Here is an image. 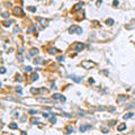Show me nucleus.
<instances>
[{
  "label": "nucleus",
  "mask_w": 135,
  "mask_h": 135,
  "mask_svg": "<svg viewBox=\"0 0 135 135\" xmlns=\"http://www.w3.org/2000/svg\"><path fill=\"white\" fill-rule=\"evenodd\" d=\"M9 128H11V130H16V128H18V125L16 123H10L9 124Z\"/></svg>",
  "instance_id": "17"
},
{
  "label": "nucleus",
  "mask_w": 135,
  "mask_h": 135,
  "mask_svg": "<svg viewBox=\"0 0 135 135\" xmlns=\"http://www.w3.org/2000/svg\"><path fill=\"white\" fill-rule=\"evenodd\" d=\"M38 49H35V47H33V49H30V51H29V54L30 55H33V56H36L37 54H38Z\"/></svg>",
  "instance_id": "11"
},
{
  "label": "nucleus",
  "mask_w": 135,
  "mask_h": 135,
  "mask_svg": "<svg viewBox=\"0 0 135 135\" xmlns=\"http://www.w3.org/2000/svg\"><path fill=\"white\" fill-rule=\"evenodd\" d=\"M22 135H27V134L25 133V132H23V133H22Z\"/></svg>",
  "instance_id": "45"
},
{
  "label": "nucleus",
  "mask_w": 135,
  "mask_h": 135,
  "mask_svg": "<svg viewBox=\"0 0 135 135\" xmlns=\"http://www.w3.org/2000/svg\"><path fill=\"white\" fill-rule=\"evenodd\" d=\"M60 100L62 101V103H64V101H65L66 99H65V97H64V96H62V95H61V98H60Z\"/></svg>",
  "instance_id": "35"
},
{
  "label": "nucleus",
  "mask_w": 135,
  "mask_h": 135,
  "mask_svg": "<svg viewBox=\"0 0 135 135\" xmlns=\"http://www.w3.org/2000/svg\"><path fill=\"white\" fill-rule=\"evenodd\" d=\"M43 116L45 117V118H49V117H50V115H49V114H46V113H43Z\"/></svg>",
  "instance_id": "38"
},
{
  "label": "nucleus",
  "mask_w": 135,
  "mask_h": 135,
  "mask_svg": "<svg viewBox=\"0 0 135 135\" xmlns=\"http://www.w3.org/2000/svg\"><path fill=\"white\" fill-rule=\"evenodd\" d=\"M17 81H18V82H22V81H23V79L20 78V76H19V78H17Z\"/></svg>",
  "instance_id": "41"
},
{
  "label": "nucleus",
  "mask_w": 135,
  "mask_h": 135,
  "mask_svg": "<svg viewBox=\"0 0 135 135\" xmlns=\"http://www.w3.org/2000/svg\"><path fill=\"white\" fill-rule=\"evenodd\" d=\"M18 30H19V28H18V27H15V28H14V32H15V33H17V32H18Z\"/></svg>",
  "instance_id": "39"
},
{
  "label": "nucleus",
  "mask_w": 135,
  "mask_h": 135,
  "mask_svg": "<svg viewBox=\"0 0 135 135\" xmlns=\"http://www.w3.org/2000/svg\"><path fill=\"white\" fill-rule=\"evenodd\" d=\"M16 91H17V92H19V93H22V87H20V86H17V87H16Z\"/></svg>",
  "instance_id": "29"
},
{
  "label": "nucleus",
  "mask_w": 135,
  "mask_h": 135,
  "mask_svg": "<svg viewBox=\"0 0 135 135\" xmlns=\"http://www.w3.org/2000/svg\"><path fill=\"white\" fill-rule=\"evenodd\" d=\"M126 108H127V109H131V108H135V104H130V105H127Z\"/></svg>",
  "instance_id": "27"
},
{
  "label": "nucleus",
  "mask_w": 135,
  "mask_h": 135,
  "mask_svg": "<svg viewBox=\"0 0 135 135\" xmlns=\"http://www.w3.org/2000/svg\"><path fill=\"white\" fill-rule=\"evenodd\" d=\"M70 78H71V79H72V80L74 81V82H80L81 79H82V78H81V77H78V76H76V74H71Z\"/></svg>",
  "instance_id": "8"
},
{
  "label": "nucleus",
  "mask_w": 135,
  "mask_h": 135,
  "mask_svg": "<svg viewBox=\"0 0 135 135\" xmlns=\"http://www.w3.org/2000/svg\"><path fill=\"white\" fill-rule=\"evenodd\" d=\"M65 130H66V133H68V134H70L71 132H73V127H72V126H66V127H65Z\"/></svg>",
  "instance_id": "21"
},
{
  "label": "nucleus",
  "mask_w": 135,
  "mask_h": 135,
  "mask_svg": "<svg viewBox=\"0 0 135 135\" xmlns=\"http://www.w3.org/2000/svg\"><path fill=\"white\" fill-rule=\"evenodd\" d=\"M101 131H103V133H108V128L107 127H101Z\"/></svg>",
  "instance_id": "33"
},
{
  "label": "nucleus",
  "mask_w": 135,
  "mask_h": 135,
  "mask_svg": "<svg viewBox=\"0 0 135 135\" xmlns=\"http://www.w3.org/2000/svg\"><path fill=\"white\" fill-rule=\"evenodd\" d=\"M83 5H84V2H82V1L76 3V5L73 6V11H78V10H80L83 7Z\"/></svg>",
  "instance_id": "7"
},
{
  "label": "nucleus",
  "mask_w": 135,
  "mask_h": 135,
  "mask_svg": "<svg viewBox=\"0 0 135 135\" xmlns=\"http://www.w3.org/2000/svg\"><path fill=\"white\" fill-rule=\"evenodd\" d=\"M28 113H29L30 115H35L36 113H38V111H37V110H35V109H29V111H28Z\"/></svg>",
  "instance_id": "26"
},
{
  "label": "nucleus",
  "mask_w": 135,
  "mask_h": 135,
  "mask_svg": "<svg viewBox=\"0 0 135 135\" xmlns=\"http://www.w3.org/2000/svg\"><path fill=\"white\" fill-rule=\"evenodd\" d=\"M17 60H18L19 62H23V61H24V57H23L22 54H17Z\"/></svg>",
  "instance_id": "22"
},
{
  "label": "nucleus",
  "mask_w": 135,
  "mask_h": 135,
  "mask_svg": "<svg viewBox=\"0 0 135 135\" xmlns=\"http://www.w3.org/2000/svg\"><path fill=\"white\" fill-rule=\"evenodd\" d=\"M37 20L40 23V25H42L43 27H46L47 25H49V23H50V19H44V18H42V17H38Z\"/></svg>",
  "instance_id": "5"
},
{
  "label": "nucleus",
  "mask_w": 135,
  "mask_h": 135,
  "mask_svg": "<svg viewBox=\"0 0 135 135\" xmlns=\"http://www.w3.org/2000/svg\"><path fill=\"white\" fill-rule=\"evenodd\" d=\"M30 92H32V93H40V89H35V88H32V89H30Z\"/></svg>",
  "instance_id": "20"
},
{
  "label": "nucleus",
  "mask_w": 135,
  "mask_h": 135,
  "mask_svg": "<svg viewBox=\"0 0 135 135\" xmlns=\"http://www.w3.org/2000/svg\"><path fill=\"white\" fill-rule=\"evenodd\" d=\"M5 99L6 100H11V101H17V99H15V98H11V97H6Z\"/></svg>",
  "instance_id": "31"
},
{
  "label": "nucleus",
  "mask_w": 135,
  "mask_h": 135,
  "mask_svg": "<svg viewBox=\"0 0 135 135\" xmlns=\"http://www.w3.org/2000/svg\"><path fill=\"white\" fill-rule=\"evenodd\" d=\"M97 64L92 62V61H82L81 62V66L84 68V69H92V68H95Z\"/></svg>",
  "instance_id": "2"
},
{
  "label": "nucleus",
  "mask_w": 135,
  "mask_h": 135,
  "mask_svg": "<svg viewBox=\"0 0 135 135\" xmlns=\"http://www.w3.org/2000/svg\"><path fill=\"white\" fill-rule=\"evenodd\" d=\"M114 19L113 18H108V19H106V24L107 25H109V26H111V25H114Z\"/></svg>",
  "instance_id": "16"
},
{
  "label": "nucleus",
  "mask_w": 135,
  "mask_h": 135,
  "mask_svg": "<svg viewBox=\"0 0 135 135\" xmlns=\"http://www.w3.org/2000/svg\"><path fill=\"white\" fill-rule=\"evenodd\" d=\"M38 123H39V120L37 119V118H36V119H35V118H34V119H32V124H38Z\"/></svg>",
  "instance_id": "32"
},
{
  "label": "nucleus",
  "mask_w": 135,
  "mask_h": 135,
  "mask_svg": "<svg viewBox=\"0 0 135 135\" xmlns=\"http://www.w3.org/2000/svg\"><path fill=\"white\" fill-rule=\"evenodd\" d=\"M57 61H59V62H62V61H64V56H59V57H57Z\"/></svg>",
  "instance_id": "34"
},
{
  "label": "nucleus",
  "mask_w": 135,
  "mask_h": 135,
  "mask_svg": "<svg viewBox=\"0 0 135 135\" xmlns=\"http://www.w3.org/2000/svg\"><path fill=\"white\" fill-rule=\"evenodd\" d=\"M32 70H33L32 66H26V68H25V71H26V72H30Z\"/></svg>",
  "instance_id": "30"
},
{
  "label": "nucleus",
  "mask_w": 135,
  "mask_h": 135,
  "mask_svg": "<svg viewBox=\"0 0 135 135\" xmlns=\"http://www.w3.org/2000/svg\"><path fill=\"white\" fill-rule=\"evenodd\" d=\"M82 28L80 26H77V25H72L69 27V33L70 34H78V35H81L82 34Z\"/></svg>",
  "instance_id": "1"
},
{
  "label": "nucleus",
  "mask_w": 135,
  "mask_h": 135,
  "mask_svg": "<svg viewBox=\"0 0 135 135\" xmlns=\"http://www.w3.org/2000/svg\"><path fill=\"white\" fill-rule=\"evenodd\" d=\"M34 63L36 64H39V63H42V59H40V57H35V59H34Z\"/></svg>",
  "instance_id": "19"
},
{
  "label": "nucleus",
  "mask_w": 135,
  "mask_h": 135,
  "mask_svg": "<svg viewBox=\"0 0 135 135\" xmlns=\"http://www.w3.org/2000/svg\"><path fill=\"white\" fill-rule=\"evenodd\" d=\"M113 3H114V6H118L119 5V1H118V0H115V1H113Z\"/></svg>",
  "instance_id": "36"
},
{
  "label": "nucleus",
  "mask_w": 135,
  "mask_h": 135,
  "mask_svg": "<svg viewBox=\"0 0 135 135\" xmlns=\"http://www.w3.org/2000/svg\"><path fill=\"white\" fill-rule=\"evenodd\" d=\"M125 130H126V124H125V123H120L117 126V131H119V132H123Z\"/></svg>",
  "instance_id": "10"
},
{
  "label": "nucleus",
  "mask_w": 135,
  "mask_h": 135,
  "mask_svg": "<svg viewBox=\"0 0 135 135\" xmlns=\"http://www.w3.org/2000/svg\"><path fill=\"white\" fill-rule=\"evenodd\" d=\"M62 115H64V116H66V117H70V115L66 114V113H62Z\"/></svg>",
  "instance_id": "42"
},
{
  "label": "nucleus",
  "mask_w": 135,
  "mask_h": 135,
  "mask_svg": "<svg viewBox=\"0 0 135 135\" xmlns=\"http://www.w3.org/2000/svg\"><path fill=\"white\" fill-rule=\"evenodd\" d=\"M47 52H49L50 54H56V52H57V51H56V49H55V47H50V49L47 50Z\"/></svg>",
  "instance_id": "15"
},
{
  "label": "nucleus",
  "mask_w": 135,
  "mask_h": 135,
  "mask_svg": "<svg viewBox=\"0 0 135 135\" xmlns=\"http://www.w3.org/2000/svg\"><path fill=\"white\" fill-rule=\"evenodd\" d=\"M0 72H1L2 74H3V73H6V69H5V68H1V70H0Z\"/></svg>",
  "instance_id": "37"
},
{
  "label": "nucleus",
  "mask_w": 135,
  "mask_h": 135,
  "mask_svg": "<svg viewBox=\"0 0 135 135\" xmlns=\"http://www.w3.org/2000/svg\"><path fill=\"white\" fill-rule=\"evenodd\" d=\"M134 116V113H127V114H125L123 118L124 119H128V118H131V117H133Z\"/></svg>",
  "instance_id": "14"
},
{
  "label": "nucleus",
  "mask_w": 135,
  "mask_h": 135,
  "mask_svg": "<svg viewBox=\"0 0 135 135\" xmlns=\"http://www.w3.org/2000/svg\"><path fill=\"white\" fill-rule=\"evenodd\" d=\"M89 82H90V83H93L95 80H93V79H89Z\"/></svg>",
  "instance_id": "44"
},
{
  "label": "nucleus",
  "mask_w": 135,
  "mask_h": 135,
  "mask_svg": "<svg viewBox=\"0 0 135 135\" xmlns=\"http://www.w3.org/2000/svg\"><path fill=\"white\" fill-rule=\"evenodd\" d=\"M12 23H14V20H6V22H2V26L3 27H9V26H11Z\"/></svg>",
  "instance_id": "12"
},
{
  "label": "nucleus",
  "mask_w": 135,
  "mask_h": 135,
  "mask_svg": "<svg viewBox=\"0 0 135 135\" xmlns=\"http://www.w3.org/2000/svg\"><path fill=\"white\" fill-rule=\"evenodd\" d=\"M9 15H10V14L9 12H2V18H9Z\"/></svg>",
  "instance_id": "25"
},
{
  "label": "nucleus",
  "mask_w": 135,
  "mask_h": 135,
  "mask_svg": "<svg viewBox=\"0 0 135 135\" xmlns=\"http://www.w3.org/2000/svg\"><path fill=\"white\" fill-rule=\"evenodd\" d=\"M89 128H91V125H88V124H86V125H81L80 126V132H86L87 130H89Z\"/></svg>",
  "instance_id": "9"
},
{
  "label": "nucleus",
  "mask_w": 135,
  "mask_h": 135,
  "mask_svg": "<svg viewBox=\"0 0 135 135\" xmlns=\"http://www.w3.org/2000/svg\"><path fill=\"white\" fill-rule=\"evenodd\" d=\"M37 79H38V74L37 73H32L30 74V81H33L34 82V81H36Z\"/></svg>",
  "instance_id": "13"
},
{
  "label": "nucleus",
  "mask_w": 135,
  "mask_h": 135,
  "mask_svg": "<svg viewBox=\"0 0 135 135\" xmlns=\"http://www.w3.org/2000/svg\"><path fill=\"white\" fill-rule=\"evenodd\" d=\"M27 9H28L29 11H32V12H36V7H28Z\"/></svg>",
  "instance_id": "24"
},
{
  "label": "nucleus",
  "mask_w": 135,
  "mask_h": 135,
  "mask_svg": "<svg viewBox=\"0 0 135 135\" xmlns=\"http://www.w3.org/2000/svg\"><path fill=\"white\" fill-rule=\"evenodd\" d=\"M101 3H103V1H97V6H100Z\"/></svg>",
  "instance_id": "43"
},
{
  "label": "nucleus",
  "mask_w": 135,
  "mask_h": 135,
  "mask_svg": "<svg viewBox=\"0 0 135 135\" xmlns=\"http://www.w3.org/2000/svg\"><path fill=\"white\" fill-rule=\"evenodd\" d=\"M132 23H133V24H135V18L133 19V22H132Z\"/></svg>",
  "instance_id": "46"
},
{
  "label": "nucleus",
  "mask_w": 135,
  "mask_h": 135,
  "mask_svg": "<svg viewBox=\"0 0 135 135\" xmlns=\"http://www.w3.org/2000/svg\"><path fill=\"white\" fill-rule=\"evenodd\" d=\"M84 44H82V43H76L74 44V50L77 51V52H81L82 50H84Z\"/></svg>",
  "instance_id": "4"
},
{
  "label": "nucleus",
  "mask_w": 135,
  "mask_h": 135,
  "mask_svg": "<svg viewBox=\"0 0 135 135\" xmlns=\"http://www.w3.org/2000/svg\"><path fill=\"white\" fill-rule=\"evenodd\" d=\"M38 101H43V103H51V99H47V98H37Z\"/></svg>",
  "instance_id": "18"
},
{
  "label": "nucleus",
  "mask_w": 135,
  "mask_h": 135,
  "mask_svg": "<svg viewBox=\"0 0 135 135\" xmlns=\"http://www.w3.org/2000/svg\"><path fill=\"white\" fill-rule=\"evenodd\" d=\"M50 120H51V123H52V124H55L56 123V118L55 117H51Z\"/></svg>",
  "instance_id": "28"
},
{
  "label": "nucleus",
  "mask_w": 135,
  "mask_h": 135,
  "mask_svg": "<svg viewBox=\"0 0 135 135\" xmlns=\"http://www.w3.org/2000/svg\"><path fill=\"white\" fill-rule=\"evenodd\" d=\"M52 98H53V99H60V98H61V95H60V93H54Z\"/></svg>",
  "instance_id": "23"
},
{
  "label": "nucleus",
  "mask_w": 135,
  "mask_h": 135,
  "mask_svg": "<svg viewBox=\"0 0 135 135\" xmlns=\"http://www.w3.org/2000/svg\"><path fill=\"white\" fill-rule=\"evenodd\" d=\"M12 14H14V15H16V16H23L24 11H23L22 7H15L14 10H12Z\"/></svg>",
  "instance_id": "3"
},
{
  "label": "nucleus",
  "mask_w": 135,
  "mask_h": 135,
  "mask_svg": "<svg viewBox=\"0 0 135 135\" xmlns=\"http://www.w3.org/2000/svg\"><path fill=\"white\" fill-rule=\"evenodd\" d=\"M115 123H116L115 120H110V122H109V125H115Z\"/></svg>",
  "instance_id": "40"
},
{
  "label": "nucleus",
  "mask_w": 135,
  "mask_h": 135,
  "mask_svg": "<svg viewBox=\"0 0 135 135\" xmlns=\"http://www.w3.org/2000/svg\"><path fill=\"white\" fill-rule=\"evenodd\" d=\"M127 98H128V96H126V95H119V96L117 97V103L118 104L124 103V101H126Z\"/></svg>",
  "instance_id": "6"
}]
</instances>
